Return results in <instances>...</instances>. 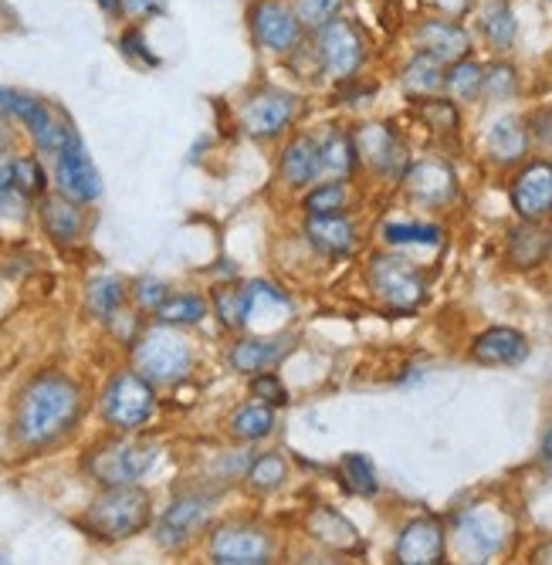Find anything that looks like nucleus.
<instances>
[{
    "mask_svg": "<svg viewBox=\"0 0 552 565\" xmlns=\"http://www.w3.org/2000/svg\"><path fill=\"white\" fill-rule=\"evenodd\" d=\"M82 417V390L65 373H38L14 403V440L47 447L75 430Z\"/></svg>",
    "mask_w": 552,
    "mask_h": 565,
    "instance_id": "nucleus-1",
    "label": "nucleus"
},
{
    "mask_svg": "<svg viewBox=\"0 0 552 565\" xmlns=\"http://www.w3.org/2000/svg\"><path fill=\"white\" fill-rule=\"evenodd\" d=\"M153 501L136 484H116L98 494L85 511V529L103 542H123L149 529Z\"/></svg>",
    "mask_w": 552,
    "mask_h": 565,
    "instance_id": "nucleus-2",
    "label": "nucleus"
},
{
    "mask_svg": "<svg viewBox=\"0 0 552 565\" xmlns=\"http://www.w3.org/2000/svg\"><path fill=\"white\" fill-rule=\"evenodd\" d=\"M0 116L21 119L41 152H62L68 142L78 139L62 109H55L52 102L14 92V88H0Z\"/></svg>",
    "mask_w": 552,
    "mask_h": 565,
    "instance_id": "nucleus-3",
    "label": "nucleus"
},
{
    "mask_svg": "<svg viewBox=\"0 0 552 565\" xmlns=\"http://www.w3.org/2000/svg\"><path fill=\"white\" fill-rule=\"evenodd\" d=\"M153 409H157L153 383L139 370H119L103 390V420L119 434H129L149 424Z\"/></svg>",
    "mask_w": 552,
    "mask_h": 565,
    "instance_id": "nucleus-4",
    "label": "nucleus"
},
{
    "mask_svg": "<svg viewBox=\"0 0 552 565\" xmlns=\"http://www.w3.org/2000/svg\"><path fill=\"white\" fill-rule=\"evenodd\" d=\"M132 363L153 386L180 383L193 366V352L190 342L180 332H173V326H163V329H149L146 335L136 339Z\"/></svg>",
    "mask_w": 552,
    "mask_h": 565,
    "instance_id": "nucleus-5",
    "label": "nucleus"
},
{
    "mask_svg": "<svg viewBox=\"0 0 552 565\" xmlns=\"http://www.w3.org/2000/svg\"><path fill=\"white\" fill-rule=\"evenodd\" d=\"M367 285L380 301H386L396 312H414V308L427 298V281L417 271L411 258L400 254H376L367 265Z\"/></svg>",
    "mask_w": 552,
    "mask_h": 565,
    "instance_id": "nucleus-6",
    "label": "nucleus"
},
{
    "mask_svg": "<svg viewBox=\"0 0 552 565\" xmlns=\"http://www.w3.org/2000/svg\"><path fill=\"white\" fill-rule=\"evenodd\" d=\"M160 450L153 444H142V440H113V444H103L95 447L92 457H88V475L106 484V488H116V484H136L142 475L153 471Z\"/></svg>",
    "mask_w": 552,
    "mask_h": 565,
    "instance_id": "nucleus-7",
    "label": "nucleus"
},
{
    "mask_svg": "<svg viewBox=\"0 0 552 565\" xmlns=\"http://www.w3.org/2000/svg\"><path fill=\"white\" fill-rule=\"evenodd\" d=\"M319 58H322V72L336 82H349L357 78L367 65V38L363 31L349 21V18H336L326 28H319L312 34Z\"/></svg>",
    "mask_w": 552,
    "mask_h": 565,
    "instance_id": "nucleus-8",
    "label": "nucleus"
},
{
    "mask_svg": "<svg viewBox=\"0 0 552 565\" xmlns=\"http://www.w3.org/2000/svg\"><path fill=\"white\" fill-rule=\"evenodd\" d=\"M247 28L255 44L272 55H288L309 38L295 14V4H285V0H255L247 8Z\"/></svg>",
    "mask_w": 552,
    "mask_h": 565,
    "instance_id": "nucleus-9",
    "label": "nucleus"
},
{
    "mask_svg": "<svg viewBox=\"0 0 552 565\" xmlns=\"http://www.w3.org/2000/svg\"><path fill=\"white\" fill-rule=\"evenodd\" d=\"M298 109H302V102H298L295 92L262 88V92L244 98V106L237 113V122H241V129L247 136H255V139H275V136H282L298 119Z\"/></svg>",
    "mask_w": 552,
    "mask_h": 565,
    "instance_id": "nucleus-10",
    "label": "nucleus"
},
{
    "mask_svg": "<svg viewBox=\"0 0 552 565\" xmlns=\"http://www.w3.org/2000/svg\"><path fill=\"white\" fill-rule=\"evenodd\" d=\"M411 41H414V51H424V55L437 58L440 65H455L475 51L471 31L461 21L440 18V14L417 18L411 28Z\"/></svg>",
    "mask_w": 552,
    "mask_h": 565,
    "instance_id": "nucleus-11",
    "label": "nucleus"
},
{
    "mask_svg": "<svg viewBox=\"0 0 552 565\" xmlns=\"http://www.w3.org/2000/svg\"><path fill=\"white\" fill-rule=\"evenodd\" d=\"M208 552L217 565H262L272 562L275 542L265 529L258 525H224L211 535Z\"/></svg>",
    "mask_w": 552,
    "mask_h": 565,
    "instance_id": "nucleus-12",
    "label": "nucleus"
},
{
    "mask_svg": "<svg viewBox=\"0 0 552 565\" xmlns=\"http://www.w3.org/2000/svg\"><path fill=\"white\" fill-rule=\"evenodd\" d=\"M353 142H357V157L363 167H370L380 177H396L407 163V149L400 142V136L383 126V122H360L353 129Z\"/></svg>",
    "mask_w": 552,
    "mask_h": 565,
    "instance_id": "nucleus-13",
    "label": "nucleus"
},
{
    "mask_svg": "<svg viewBox=\"0 0 552 565\" xmlns=\"http://www.w3.org/2000/svg\"><path fill=\"white\" fill-rule=\"evenodd\" d=\"M407 196L424 211H444L458 196V180L444 160H421L404 173Z\"/></svg>",
    "mask_w": 552,
    "mask_h": 565,
    "instance_id": "nucleus-14",
    "label": "nucleus"
},
{
    "mask_svg": "<svg viewBox=\"0 0 552 565\" xmlns=\"http://www.w3.org/2000/svg\"><path fill=\"white\" fill-rule=\"evenodd\" d=\"M211 519V501L204 498H177L167 511L163 519L157 522V545L167 548V552H177L183 545H190L200 532H204Z\"/></svg>",
    "mask_w": 552,
    "mask_h": 565,
    "instance_id": "nucleus-15",
    "label": "nucleus"
},
{
    "mask_svg": "<svg viewBox=\"0 0 552 565\" xmlns=\"http://www.w3.org/2000/svg\"><path fill=\"white\" fill-rule=\"evenodd\" d=\"M55 180H59V193H65L78 203H92V200H98V193H103L98 170L78 139L68 142L62 152H55Z\"/></svg>",
    "mask_w": 552,
    "mask_h": 565,
    "instance_id": "nucleus-16",
    "label": "nucleus"
},
{
    "mask_svg": "<svg viewBox=\"0 0 552 565\" xmlns=\"http://www.w3.org/2000/svg\"><path fill=\"white\" fill-rule=\"evenodd\" d=\"M512 207L522 221H549L552 217V163L539 160L519 170L512 180Z\"/></svg>",
    "mask_w": 552,
    "mask_h": 565,
    "instance_id": "nucleus-17",
    "label": "nucleus"
},
{
    "mask_svg": "<svg viewBox=\"0 0 552 565\" xmlns=\"http://www.w3.org/2000/svg\"><path fill=\"white\" fill-rule=\"evenodd\" d=\"M444 552H447L444 529L431 515L407 522L404 532H400V539H396V545H393L396 562H404V565H440Z\"/></svg>",
    "mask_w": 552,
    "mask_h": 565,
    "instance_id": "nucleus-18",
    "label": "nucleus"
},
{
    "mask_svg": "<svg viewBox=\"0 0 552 565\" xmlns=\"http://www.w3.org/2000/svg\"><path fill=\"white\" fill-rule=\"evenodd\" d=\"M322 146L316 136L309 132H298L288 139V146L282 149V157H278V180L285 186H309L316 183V177L322 173Z\"/></svg>",
    "mask_w": 552,
    "mask_h": 565,
    "instance_id": "nucleus-19",
    "label": "nucleus"
},
{
    "mask_svg": "<svg viewBox=\"0 0 552 565\" xmlns=\"http://www.w3.org/2000/svg\"><path fill=\"white\" fill-rule=\"evenodd\" d=\"M306 532L312 542H319L332 552H360L363 548L357 525L349 519H342L336 508H326V504H316L306 511Z\"/></svg>",
    "mask_w": 552,
    "mask_h": 565,
    "instance_id": "nucleus-20",
    "label": "nucleus"
},
{
    "mask_svg": "<svg viewBox=\"0 0 552 565\" xmlns=\"http://www.w3.org/2000/svg\"><path fill=\"white\" fill-rule=\"evenodd\" d=\"M529 355V342L519 329L495 326L471 342V359L481 366H516Z\"/></svg>",
    "mask_w": 552,
    "mask_h": 565,
    "instance_id": "nucleus-21",
    "label": "nucleus"
},
{
    "mask_svg": "<svg viewBox=\"0 0 552 565\" xmlns=\"http://www.w3.org/2000/svg\"><path fill=\"white\" fill-rule=\"evenodd\" d=\"M306 237L309 244L326 254V258H346L357 247V227L342 214H309L306 221Z\"/></svg>",
    "mask_w": 552,
    "mask_h": 565,
    "instance_id": "nucleus-22",
    "label": "nucleus"
},
{
    "mask_svg": "<svg viewBox=\"0 0 552 565\" xmlns=\"http://www.w3.org/2000/svg\"><path fill=\"white\" fill-rule=\"evenodd\" d=\"M41 227L44 234L59 241V244H75L85 231V214L78 207V200L55 193V196H41Z\"/></svg>",
    "mask_w": 552,
    "mask_h": 565,
    "instance_id": "nucleus-23",
    "label": "nucleus"
},
{
    "mask_svg": "<svg viewBox=\"0 0 552 565\" xmlns=\"http://www.w3.org/2000/svg\"><path fill=\"white\" fill-rule=\"evenodd\" d=\"M478 34L495 55H509L519 38V21L509 0H485L478 8Z\"/></svg>",
    "mask_w": 552,
    "mask_h": 565,
    "instance_id": "nucleus-24",
    "label": "nucleus"
},
{
    "mask_svg": "<svg viewBox=\"0 0 552 565\" xmlns=\"http://www.w3.org/2000/svg\"><path fill=\"white\" fill-rule=\"evenodd\" d=\"M288 349H291V339H288V335H275V339H244V342H237V345L227 352V363H231L237 373L258 376V373L272 370Z\"/></svg>",
    "mask_w": 552,
    "mask_h": 565,
    "instance_id": "nucleus-25",
    "label": "nucleus"
},
{
    "mask_svg": "<svg viewBox=\"0 0 552 565\" xmlns=\"http://www.w3.org/2000/svg\"><path fill=\"white\" fill-rule=\"evenodd\" d=\"M552 250V234L542 221H522L509 231V265L512 268H539Z\"/></svg>",
    "mask_w": 552,
    "mask_h": 565,
    "instance_id": "nucleus-26",
    "label": "nucleus"
},
{
    "mask_svg": "<svg viewBox=\"0 0 552 565\" xmlns=\"http://www.w3.org/2000/svg\"><path fill=\"white\" fill-rule=\"evenodd\" d=\"M529 126L516 116H501L491 122L488 136H485V149L495 163H519L526 152H529Z\"/></svg>",
    "mask_w": 552,
    "mask_h": 565,
    "instance_id": "nucleus-27",
    "label": "nucleus"
},
{
    "mask_svg": "<svg viewBox=\"0 0 552 565\" xmlns=\"http://www.w3.org/2000/svg\"><path fill=\"white\" fill-rule=\"evenodd\" d=\"M444 72H447V65H440L437 58L424 55V51H414V58L404 68H400V88H404V95L411 102L440 95L444 92Z\"/></svg>",
    "mask_w": 552,
    "mask_h": 565,
    "instance_id": "nucleus-28",
    "label": "nucleus"
},
{
    "mask_svg": "<svg viewBox=\"0 0 552 565\" xmlns=\"http://www.w3.org/2000/svg\"><path fill=\"white\" fill-rule=\"evenodd\" d=\"M458 535H461V545L468 548V555L481 558V555H491L498 545H501V522L495 511L488 508H475L468 515L458 522Z\"/></svg>",
    "mask_w": 552,
    "mask_h": 565,
    "instance_id": "nucleus-29",
    "label": "nucleus"
},
{
    "mask_svg": "<svg viewBox=\"0 0 552 565\" xmlns=\"http://www.w3.org/2000/svg\"><path fill=\"white\" fill-rule=\"evenodd\" d=\"M227 430L234 440H262L275 430V406L265 399L258 403H244L227 417Z\"/></svg>",
    "mask_w": 552,
    "mask_h": 565,
    "instance_id": "nucleus-30",
    "label": "nucleus"
},
{
    "mask_svg": "<svg viewBox=\"0 0 552 565\" xmlns=\"http://www.w3.org/2000/svg\"><path fill=\"white\" fill-rule=\"evenodd\" d=\"M481 82H485V65L475 62L471 55L447 65L444 72V95L455 102H478L481 98Z\"/></svg>",
    "mask_w": 552,
    "mask_h": 565,
    "instance_id": "nucleus-31",
    "label": "nucleus"
},
{
    "mask_svg": "<svg viewBox=\"0 0 552 565\" xmlns=\"http://www.w3.org/2000/svg\"><path fill=\"white\" fill-rule=\"evenodd\" d=\"M251 285L237 288V285H221L214 288V312L227 329H244L247 316H251Z\"/></svg>",
    "mask_w": 552,
    "mask_h": 565,
    "instance_id": "nucleus-32",
    "label": "nucleus"
},
{
    "mask_svg": "<svg viewBox=\"0 0 552 565\" xmlns=\"http://www.w3.org/2000/svg\"><path fill=\"white\" fill-rule=\"evenodd\" d=\"M319 146H322V167H326L329 173H342V177H349V173L357 170L360 157H357L353 132L336 129V132H329L326 139H319Z\"/></svg>",
    "mask_w": 552,
    "mask_h": 565,
    "instance_id": "nucleus-33",
    "label": "nucleus"
},
{
    "mask_svg": "<svg viewBox=\"0 0 552 565\" xmlns=\"http://www.w3.org/2000/svg\"><path fill=\"white\" fill-rule=\"evenodd\" d=\"M288 478V465H285V457L282 454H262L251 460V468L244 475L247 488L255 491V494H272L285 484Z\"/></svg>",
    "mask_w": 552,
    "mask_h": 565,
    "instance_id": "nucleus-34",
    "label": "nucleus"
},
{
    "mask_svg": "<svg viewBox=\"0 0 552 565\" xmlns=\"http://www.w3.org/2000/svg\"><path fill=\"white\" fill-rule=\"evenodd\" d=\"M85 298H88V312L109 322L126 301V285L119 278H109V275L106 278H92Z\"/></svg>",
    "mask_w": 552,
    "mask_h": 565,
    "instance_id": "nucleus-35",
    "label": "nucleus"
},
{
    "mask_svg": "<svg viewBox=\"0 0 552 565\" xmlns=\"http://www.w3.org/2000/svg\"><path fill=\"white\" fill-rule=\"evenodd\" d=\"M339 475H342V484L353 491V494H363V498H373L380 491V481H376V468L367 454H346L339 460Z\"/></svg>",
    "mask_w": 552,
    "mask_h": 565,
    "instance_id": "nucleus-36",
    "label": "nucleus"
},
{
    "mask_svg": "<svg viewBox=\"0 0 552 565\" xmlns=\"http://www.w3.org/2000/svg\"><path fill=\"white\" fill-rule=\"evenodd\" d=\"M519 95V72L512 62L495 58L485 65V82H481V98L488 102H509Z\"/></svg>",
    "mask_w": 552,
    "mask_h": 565,
    "instance_id": "nucleus-37",
    "label": "nucleus"
},
{
    "mask_svg": "<svg viewBox=\"0 0 552 565\" xmlns=\"http://www.w3.org/2000/svg\"><path fill=\"white\" fill-rule=\"evenodd\" d=\"M208 316V298L200 295H170L160 308H157V319L163 326H197L200 319Z\"/></svg>",
    "mask_w": 552,
    "mask_h": 565,
    "instance_id": "nucleus-38",
    "label": "nucleus"
},
{
    "mask_svg": "<svg viewBox=\"0 0 552 565\" xmlns=\"http://www.w3.org/2000/svg\"><path fill=\"white\" fill-rule=\"evenodd\" d=\"M414 106H417V116H421L434 132H458L461 116H458V102H455V98L431 95V98L414 102Z\"/></svg>",
    "mask_w": 552,
    "mask_h": 565,
    "instance_id": "nucleus-39",
    "label": "nucleus"
},
{
    "mask_svg": "<svg viewBox=\"0 0 552 565\" xmlns=\"http://www.w3.org/2000/svg\"><path fill=\"white\" fill-rule=\"evenodd\" d=\"M342 4L346 0H295V14L302 21L306 34H316L329 21L342 18Z\"/></svg>",
    "mask_w": 552,
    "mask_h": 565,
    "instance_id": "nucleus-40",
    "label": "nucleus"
},
{
    "mask_svg": "<svg viewBox=\"0 0 552 565\" xmlns=\"http://www.w3.org/2000/svg\"><path fill=\"white\" fill-rule=\"evenodd\" d=\"M302 207L309 214H342L349 207V186L342 180L336 183H322L316 186L306 200H302Z\"/></svg>",
    "mask_w": 552,
    "mask_h": 565,
    "instance_id": "nucleus-41",
    "label": "nucleus"
},
{
    "mask_svg": "<svg viewBox=\"0 0 552 565\" xmlns=\"http://www.w3.org/2000/svg\"><path fill=\"white\" fill-rule=\"evenodd\" d=\"M11 167H14V186H18V193L24 200L44 193L47 180H44V170H41V163L34 157H18V160H11Z\"/></svg>",
    "mask_w": 552,
    "mask_h": 565,
    "instance_id": "nucleus-42",
    "label": "nucleus"
},
{
    "mask_svg": "<svg viewBox=\"0 0 552 565\" xmlns=\"http://www.w3.org/2000/svg\"><path fill=\"white\" fill-rule=\"evenodd\" d=\"M383 241L386 244H440V231L437 227H421V224H386L383 227Z\"/></svg>",
    "mask_w": 552,
    "mask_h": 565,
    "instance_id": "nucleus-43",
    "label": "nucleus"
},
{
    "mask_svg": "<svg viewBox=\"0 0 552 565\" xmlns=\"http://www.w3.org/2000/svg\"><path fill=\"white\" fill-rule=\"evenodd\" d=\"M170 298V288L157 278H139L132 285V301L142 308V312H157V308Z\"/></svg>",
    "mask_w": 552,
    "mask_h": 565,
    "instance_id": "nucleus-44",
    "label": "nucleus"
},
{
    "mask_svg": "<svg viewBox=\"0 0 552 565\" xmlns=\"http://www.w3.org/2000/svg\"><path fill=\"white\" fill-rule=\"evenodd\" d=\"M529 136H532L535 149L542 152V160L552 163V109H535L529 116Z\"/></svg>",
    "mask_w": 552,
    "mask_h": 565,
    "instance_id": "nucleus-45",
    "label": "nucleus"
},
{
    "mask_svg": "<svg viewBox=\"0 0 552 565\" xmlns=\"http://www.w3.org/2000/svg\"><path fill=\"white\" fill-rule=\"evenodd\" d=\"M251 393H255L258 399H265L268 406H285L288 403V390L272 373H258L255 380H251Z\"/></svg>",
    "mask_w": 552,
    "mask_h": 565,
    "instance_id": "nucleus-46",
    "label": "nucleus"
},
{
    "mask_svg": "<svg viewBox=\"0 0 552 565\" xmlns=\"http://www.w3.org/2000/svg\"><path fill=\"white\" fill-rule=\"evenodd\" d=\"M421 4L431 11V14H440V18H455V21H461V18H468L471 14V0H421Z\"/></svg>",
    "mask_w": 552,
    "mask_h": 565,
    "instance_id": "nucleus-47",
    "label": "nucleus"
},
{
    "mask_svg": "<svg viewBox=\"0 0 552 565\" xmlns=\"http://www.w3.org/2000/svg\"><path fill=\"white\" fill-rule=\"evenodd\" d=\"M14 196H21L14 186V167H11V160H4L0 163V211H8Z\"/></svg>",
    "mask_w": 552,
    "mask_h": 565,
    "instance_id": "nucleus-48",
    "label": "nucleus"
},
{
    "mask_svg": "<svg viewBox=\"0 0 552 565\" xmlns=\"http://www.w3.org/2000/svg\"><path fill=\"white\" fill-rule=\"evenodd\" d=\"M123 51H129V55H139V58L149 62V65H160V58H157V55H149V51L142 47L139 31H126V34H123Z\"/></svg>",
    "mask_w": 552,
    "mask_h": 565,
    "instance_id": "nucleus-49",
    "label": "nucleus"
},
{
    "mask_svg": "<svg viewBox=\"0 0 552 565\" xmlns=\"http://www.w3.org/2000/svg\"><path fill=\"white\" fill-rule=\"evenodd\" d=\"M123 11H129V14H153V11H160V4H157V0H123Z\"/></svg>",
    "mask_w": 552,
    "mask_h": 565,
    "instance_id": "nucleus-50",
    "label": "nucleus"
},
{
    "mask_svg": "<svg viewBox=\"0 0 552 565\" xmlns=\"http://www.w3.org/2000/svg\"><path fill=\"white\" fill-rule=\"evenodd\" d=\"M542 465H545V471L552 475V427H549L545 437H542Z\"/></svg>",
    "mask_w": 552,
    "mask_h": 565,
    "instance_id": "nucleus-51",
    "label": "nucleus"
},
{
    "mask_svg": "<svg viewBox=\"0 0 552 565\" xmlns=\"http://www.w3.org/2000/svg\"><path fill=\"white\" fill-rule=\"evenodd\" d=\"M532 558H535V562H545V565H552V542H545V545H539Z\"/></svg>",
    "mask_w": 552,
    "mask_h": 565,
    "instance_id": "nucleus-52",
    "label": "nucleus"
},
{
    "mask_svg": "<svg viewBox=\"0 0 552 565\" xmlns=\"http://www.w3.org/2000/svg\"><path fill=\"white\" fill-rule=\"evenodd\" d=\"M98 4H103V11H106V14H113V18H119V14H123V0H98Z\"/></svg>",
    "mask_w": 552,
    "mask_h": 565,
    "instance_id": "nucleus-53",
    "label": "nucleus"
},
{
    "mask_svg": "<svg viewBox=\"0 0 552 565\" xmlns=\"http://www.w3.org/2000/svg\"><path fill=\"white\" fill-rule=\"evenodd\" d=\"M0 14H4V8H0Z\"/></svg>",
    "mask_w": 552,
    "mask_h": 565,
    "instance_id": "nucleus-54",
    "label": "nucleus"
}]
</instances>
